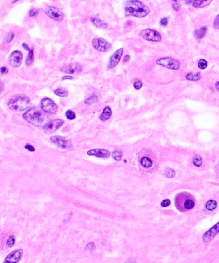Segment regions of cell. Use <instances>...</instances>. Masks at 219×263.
Instances as JSON below:
<instances>
[{
  "mask_svg": "<svg viewBox=\"0 0 219 263\" xmlns=\"http://www.w3.org/2000/svg\"><path fill=\"white\" fill-rule=\"evenodd\" d=\"M125 12L127 16L141 18L149 14L150 9L146 5L140 1L131 0L126 2Z\"/></svg>",
  "mask_w": 219,
  "mask_h": 263,
  "instance_id": "1",
  "label": "cell"
},
{
  "mask_svg": "<svg viewBox=\"0 0 219 263\" xmlns=\"http://www.w3.org/2000/svg\"><path fill=\"white\" fill-rule=\"evenodd\" d=\"M175 205L180 212H187L195 207V198L190 193L181 192L177 194L175 197Z\"/></svg>",
  "mask_w": 219,
  "mask_h": 263,
  "instance_id": "2",
  "label": "cell"
},
{
  "mask_svg": "<svg viewBox=\"0 0 219 263\" xmlns=\"http://www.w3.org/2000/svg\"><path fill=\"white\" fill-rule=\"evenodd\" d=\"M7 106L14 111H23L31 106V101L28 96L24 94H17L8 100Z\"/></svg>",
  "mask_w": 219,
  "mask_h": 263,
  "instance_id": "3",
  "label": "cell"
},
{
  "mask_svg": "<svg viewBox=\"0 0 219 263\" xmlns=\"http://www.w3.org/2000/svg\"><path fill=\"white\" fill-rule=\"evenodd\" d=\"M23 117L29 123L41 127L45 121V115L36 107H32L23 114Z\"/></svg>",
  "mask_w": 219,
  "mask_h": 263,
  "instance_id": "4",
  "label": "cell"
},
{
  "mask_svg": "<svg viewBox=\"0 0 219 263\" xmlns=\"http://www.w3.org/2000/svg\"><path fill=\"white\" fill-rule=\"evenodd\" d=\"M44 11L48 17H49L50 19L55 21L60 22L63 20L64 17L63 11L60 8L53 7V6H47L44 8Z\"/></svg>",
  "mask_w": 219,
  "mask_h": 263,
  "instance_id": "5",
  "label": "cell"
},
{
  "mask_svg": "<svg viewBox=\"0 0 219 263\" xmlns=\"http://www.w3.org/2000/svg\"><path fill=\"white\" fill-rule=\"evenodd\" d=\"M156 64L163 67L173 70H179L180 66V63L177 59L171 57H164L159 59L156 61Z\"/></svg>",
  "mask_w": 219,
  "mask_h": 263,
  "instance_id": "6",
  "label": "cell"
},
{
  "mask_svg": "<svg viewBox=\"0 0 219 263\" xmlns=\"http://www.w3.org/2000/svg\"><path fill=\"white\" fill-rule=\"evenodd\" d=\"M41 107L43 111L51 114H55L58 110L57 104L49 98H44L41 100Z\"/></svg>",
  "mask_w": 219,
  "mask_h": 263,
  "instance_id": "7",
  "label": "cell"
},
{
  "mask_svg": "<svg viewBox=\"0 0 219 263\" xmlns=\"http://www.w3.org/2000/svg\"><path fill=\"white\" fill-rule=\"evenodd\" d=\"M140 36L148 41L159 42L161 41V35L159 33L152 29H145L140 33Z\"/></svg>",
  "mask_w": 219,
  "mask_h": 263,
  "instance_id": "8",
  "label": "cell"
},
{
  "mask_svg": "<svg viewBox=\"0 0 219 263\" xmlns=\"http://www.w3.org/2000/svg\"><path fill=\"white\" fill-rule=\"evenodd\" d=\"M92 46L100 52H106L111 48V44L103 38H94L92 41Z\"/></svg>",
  "mask_w": 219,
  "mask_h": 263,
  "instance_id": "9",
  "label": "cell"
},
{
  "mask_svg": "<svg viewBox=\"0 0 219 263\" xmlns=\"http://www.w3.org/2000/svg\"><path fill=\"white\" fill-rule=\"evenodd\" d=\"M50 141L57 147L61 149H70L72 147V143L68 140L60 136H54L50 137Z\"/></svg>",
  "mask_w": 219,
  "mask_h": 263,
  "instance_id": "10",
  "label": "cell"
},
{
  "mask_svg": "<svg viewBox=\"0 0 219 263\" xmlns=\"http://www.w3.org/2000/svg\"><path fill=\"white\" fill-rule=\"evenodd\" d=\"M64 123V121L63 119H54L48 123H47L43 126V130L46 133L50 134L55 132L59 129Z\"/></svg>",
  "mask_w": 219,
  "mask_h": 263,
  "instance_id": "11",
  "label": "cell"
},
{
  "mask_svg": "<svg viewBox=\"0 0 219 263\" xmlns=\"http://www.w3.org/2000/svg\"><path fill=\"white\" fill-rule=\"evenodd\" d=\"M23 55L21 52L16 50L11 53L9 59V62L12 67L14 68L19 67L22 64Z\"/></svg>",
  "mask_w": 219,
  "mask_h": 263,
  "instance_id": "12",
  "label": "cell"
},
{
  "mask_svg": "<svg viewBox=\"0 0 219 263\" xmlns=\"http://www.w3.org/2000/svg\"><path fill=\"white\" fill-rule=\"evenodd\" d=\"M219 233V222L210 228L202 236V240L205 243L211 242Z\"/></svg>",
  "mask_w": 219,
  "mask_h": 263,
  "instance_id": "13",
  "label": "cell"
},
{
  "mask_svg": "<svg viewBox=\"0 0 219 263\" xmlns=\"http://www.w3.org/2000/svg\"><path fill=\"white\" fill-rule=\"evenodd\" d=\"M123 48H121L117 50L116 52L114 53V54L111 56L110 59H109L107 66L109 69L114 68L116 66L120 61L121 58H122V56L123 55Z\"/></svg>",
  "mask_w": 219,
  "mask_h": 263,
  "instance_id": "14",
  "label": "cell"
},
{
  "mask_svg": "<svg viewBox=\"0 0 219 263\" xmlns=\"http://www.w3.org/2000/svg\"><path fill=\"white\" fill-rule=\"evenodd\" d=\"M23 254L22 249L14 250L8 254L3 263H17L21 259Z\"/></svg>",
  "mask_w": 219,
  "mask_h": 263,
  "instance_id": "15",
  "label": "cell"
},
{
  "mask_svg": "<svg viewBox=\"0 0 219 263\" xmlns=\"http://www.w3.org/2000/svg\"><path fill=\"white\" fill-rule=\"evenodd\" d=\"M61 71H63L64 73L69 74L80 73L82 71V66L79 64H71L62 68Z\"/></svg>",
  "mask_w": 219,
  "mask_h": 263,
  "instance_id": "16",
  "label": "cell"
},
{
  "mask_svg": "<svg viewBox=\"0 0 219 263\" xmlns=\"http://www.w3.org/2000/svg\"><path fill=\"white\" fill-rule=\"evenodd\" d=\"M89 155H93L96 157L107 158L110 156V152L105 149H93L87 152Z\"/></svg>",
  "mask_w": 219,
  "mask_h": 263,
  "instance_id": "17",
  "label": "cell"
},
{
  "mask_svg": "<svg viewBox=\"0 0 219 263\" xmlns=\"http://www.w3.org/2000/svg\"><path fill=\"white\" fill-rule=\"evenodd\" d=\"M112 115V110L109 106H106L103 109V111L100 116V119L102 121H106L111 118Z\"/></svg>",
  "mask_w": 219,
  "mask_h": 263,
  "instance_id": "18",
  "label": "cell"
},
{
  "mask_svg": "<svg viewBox=\"0 0 219 263\" xmlns=\"http://www.w3.org/2000/svg\"><path fill=\"white\" fill-rule=\"evenodd\" d=\"M91 22H92L94 25H95L96 26H97V27H99V28H104V29L107 28L108 27V25H107V23H106L104 21H102L100 19L97 18V17H91Z\"/></svg>",
  "mask_w": 219,
  "mask_h": 263,
  "instance_id": "19",
  "label": "cell"
},
{
  "mask_svg": "<svg viewBox=\"0 0 219 263\" xmlns=\"http://www.w3.org/2000/svg\"><path fill=\"white\" fill-rule=\"evenodd\" d=\"M192 4L195 7H205L211 3L212 1L211 0H195V1H192Z\"/></svg>",
  "mask_w": 219,
  "mask_h": 263,
  "instance_id": "20",
  "label": "cell"
},
{
  "mask_svg": "<svg viewBox=\"0 0 219 263\" xmlns=\"http://www.w3.org/2000/svg\"><path fill=\"white\" fill-rule=\"evenodd\" d=\"M207 30H208V28H207V26H202V27H201L199 29L197 30H195V37H196L197 39H200L203 38L206 34Z\"/></svg>",
  "mask_w": 219,
  "mask_h": 263,
  "instance_id": "21",
  "label": "cell"
},
{
  "mask_svg": "<svg viewBox=\"0 0 219 263\" xmlns=\"http://www.w3.org/2000/svg\"><path fill=\"white\" fill-rule=\"evenodd\" d=\"M140 163L141 166L145 168H150L152 166V161L150 158L147 157H144L140 160Z\"/></svg>",
  "mask_w": 219,
  "mask_h": 263,
  "instance_id": "22",
  "label": "cell"
},
{
  "mask_svg": "<svg viewBox=\"0 0 219 263\" xmlns=\"http://www.w3.org/2000/svg\"><path fill=\"white\" fill-rule=\"evenodd\" d=\"M200 78L201 75L200 72L196 73H189L186 75V78L189 80H191V81H197V80H200Z\"/></svg>",
  "mask_w": 219,
  "mask_h": 263,
  "instance_id": "23",
  "label": "cell"
},
{
  "mask_svg": "<svg viewBox=\"0 0 219 263\" xmlns=\"http://www.w3.org/2000/svg\"><path fill=\"white\" fill-rule=\"evenodd\" d=\"M217 207V203L215 200H209L207 202L206 208L208 211H213Z\"/></svg>",
  "mask_w": 219,
  "mask_h": 263,
  "instance_id": "24",
  "label": "cell"
},
{
  "mask_svg": "<svg viewBox=\"0 0 219 263\" xmlns=\"http://www.w3.org/2000/svg\"><path fill=\"white\" fill-rule=\"evenodd\" d=\"M54 94L60 97H66L68 96V91L65 89L57 88L54 91Z\"/></svg>",
  "mask_w": 219,
  "mask_h": 263,
  "instance_id": "25",
  "label": "cell"
},
{
  "mask_svg": "<svg viewBox=\"0 0 219 263\" xmlns=\"http://www.w3.org/2000/svg\"><path fill=\"white\" fill-rule=\"evenodd\" d=\"M34 50H33V48H32L29 51L28 55L27 56V59H26V65H32L34 62Z\"/></svg>",
  "mask_w": 219,
  "mask_h": 263,
  "instance_id": "26",
  "label": "cell"
},
{
  "mask_svg": "<svg viewBox=\"0 0 219 263\" xmlns=\"http://www.w3.org/2000/svg\"><path fill=\"white\" fill-rule=\"evenodd\" d=\"M193 164L195 166L200 167L202 164V159L200 155H196L193 158Z\"/></svg>",
  "mask_w": 219,
  "mask_h": 263,
  "instance_id": "27",
  "label": "cell"
},
{
  "mask_svg": "<svg viewBox=\"0 0 219 263\" xmlns=\"http://www.w3.org/2000/svg\"><path fill=\"white\" fill-rule=\"evenodd\" d=\"M164 175H165V176L166 177L171 178H173L174 176H175L176 173H175V171H174L173 169L168 168H167V169H165Z\"/></svg>",
  "mask_w": 219,
  "mask_h": 263,
  "instance_id": "28",
  "label": "cell"
},
{
  "mask_svg": "<svg viewBox=\"0 0 219 263\" xmlns=\"http://www.w3.org/2000/svg\"><path fill=\"white\" fill-rule=\"evenodd\" d=\"M112 157L116 161H120L122 157V152L120 150H115L112 154Z\"/></svg>",
  "mask_w": 219,
  "mask_h": 263,
  "instance_id": "29",
  "label": "cell"
},
{
  "mask_svg": "<svg viewBox=\"0 0 219 263\" xmlns=\"http://www.w3.org/2000/svg\"><path fill=\"white\" fill-rule=\"evenodd\" d=\"M14 34L13 32H9L8 34V35L6 36V37L3 40V43H9L10 42L13 40V39L14 37Z\"/></svg>",
  "mask_w": 219,
  "mask_h": 263,
  "instance_id": "30",
  "label": "cell"
},
{
  "mask_svg": "<svg viewBox=\"0 0 219 263\" xmlns=\"http://www.w3.org/2000/svg\"><path fill=\"white\" fill-rule=\"evenodd\" d=\"M66 116L67 119H69V120H73V119H75L76 118L75 113L71 110H67L66 112Z\"/></svg>",
  "mask_w": 219,
  "mask_h": 263,
  "instance_id": "31",
  "label": "cell"
},
{
  "mask_svg": "<svg viewBox=\"0 0 219 263\" xmlns=\"http://www.w3.org/2000/svg\"><path fill=\"white\" fill-rule=\"evenodd\" d=\"M198 65L201 70H205L208 66V62L205 59H200L198 63Z\"/></svg>",
  "mask_w": 219,
  "mask_h": 263,
  "instance_id": "32",
  "label": "cell"
},
{
  "mask_svg": "<svg viewBox=\"0 0 219 263\" xmlns=\"http://www.w3.org/2000/svg\"><path fill=\"white\" fill-rule=\"evenodd\" d=\"M15 242H16V240H15L14 236L13 235H11L7 240V245L8 247H12L15 244Z\"/></svg>",
  "mask_w": 219,
  "mask_h": 263,
  "instance_id": "33",
  "label": "cell"
},
{
  "mask_svg": "<svg viewBox=\"0 0 219 263\" xmlns=\"http://www.w3.org/2000/svg\"><path fill=\"white\" fill-rule=\"evenodd\" d=\"M133 86H134V87L136 89H138H138H140L142 87V86H143V83H142L141 80H138V81H136L135 82H134V83H133Z\"/></svg>",
  "mask_w": 219,
  "mask_h": 263,
  "instance_id": "34",
  "label": "cell"
},
{
  "mask_svg": "<svg viewBox=\"0 0 219 263\" xmlns=\"http://www.w3.org/2000/svg\"><path fill=\"white\" fill-rule=\"evenodd\" d=\"M172 5H173L174 9L176 11L179 10L180 8V3L179 1H172Z\"/></svg>",
  "mask_w": 219,
  "mask_h": 263,
  "instance_id": "35",
  "label": "cell"
},
{
  "mask_svg": "<svg viewBox=\"0 0 219 263\" xmlns=\"http://www.w3.org/2000/svg\"><path fill=\"white\" fill-rule=\"evenodd\" d=\"M171 204V202L169 199H165L163 201H162L161 203V205L162 207H167L168 206H169Z\"/></svg>",
  "mask_w": 219,
  "mask_h": 263,
  "instance_id": "36",
  "label": "cell"
},
{
  "mask_svg": "<svg viewBox=\"0 0 219 263\" xmlns=\"http://www.w3.org/2000/svg\"><path fill=\"white\" fill-rule=\"evenodd\" d=\"M213 26L215 28L219 29V14L217 15L215 18L214 22H213Z\"/></svg>",
  "mask_w": 219,
  "mask_h": 263,
  "instance_id": "37",
  "label": "cell"
},
{
  "mask_svg": "<svg viewBox=\"0 0 219 263\" xmlns=\"http://www.w3.org/2000/svg\"><path fill=\"white\" fill-rule=\"evenodd\" d=\"M38 14V10L35 8H32L29 12V16L30 17H34L35 16H36Z\"/></svg>",
  "mask_w": 219,
  "mask_h": 263,
  "instance_id": "38",
  "label": "cell"
},
{
  "mask_svg": "<svg viewBox=\"0 0 219 263\" xmlns=\"http://www.w3.org/2000/svg\"><path fill=\"white\" fill-rule=\"evenodd\" d=\"M94 249H95V246H94V243H89L86 247H85V249L86 250H91V251H93L94 250Z\"/></svg>",
  "mask_w": 219,
  "mask_h": 263,
  "instance_id": "39",
  "label": "cell"
},
{
  "mask_svg": "<svg viewBox=\"0 0 219 263\" xmlns=\"http://www.w3.org/2000/svg\"><path fill=\"white\" fill-rule=\"evenodd\" d=\"M168 19L167 17H164V18H163L161 20V22H160L161 25L163 26H167L168 25Z\"/></svg>",
  "mask_w": 219,
  "mask_h": 263,
  "instance_id": "40",
  "label": "cell"
},
{
  "mask_svg": "<svg viewBox=\"0 0 219 263\" xmlns=\"http://www.w3.org/2000/svg\"><path fill=\"white\" fill-rule=\"evenodd\" d=\"M25 148L26 149V150H28L30 151H32V152L34 151L35 150L34 146L30 145H29V144L26 145V146H25Z\"/></svg>",
  "mask_w": 219,
  "mask_h": 263,
  "instance_id": "41",
  "label": "cell"
},
{
  "mask_svg": "<svg viewBox=\"0 0 219 263\" xmlns=\"http://www.w3.org/2000/svg\"><path fill=\"white\" fill-rule=\"evenodd\" d=\"M8 72V69L7 67H1V73L2 74H7Z\"/></svg>",
  "mask_w": 219,
  "mask_h": 263,
  "instance_id": "42",
  "label": "cell"
},
{
  "mask_svg": "<svg viewBox=\"0 0 219 263\" xmlns=\"http://www.w3.org/2000/svg\"><path fill=\"white\" fill-rule=\"evenodd\" d=\"M22 46H23V48H25V49L26 50H28V52H29V51H30V50L32 49V48L30 47V46H29L28 45V44H26V43H23Z\"/></svg>",
  "mask_w": 219,
  "mask_h": 263,
  "instance_id": "43",
  "label": "cell"
},
{
  "mask_svg": "<svg viewBox=\"0 0 219 263\" xmlns=\"http://www.w3.org/2000/svg\"><path fill=\"white\" fill-rule=\"evenodd\" d=\"M74 77L71 76H64L63 78H62V80H73Z\"/></svg>",
  "mask_w": 219,
  "mask_h": 263,
  "instance_id": "44",
  "label": "cell"
},
{
  "mask_svg": "<svg viewBox=\"0 0 219 263\" xmlns=\"http://www.w3.org/2000/svg\"><path fill=\"white\" fill-rule=\"evenodd\" d=\"M129 59H130V56L125 55L123 58V62H126L127 61H129Z\"/></svg>",
  "mask_w": 219,
  "mask_h": 263,
  "instance_id": "45",
  "label": "cell"
},
{
  "mask_svg": "<svg viewBox=\"0 0 219 263\" xmlns=\"http://www.w3.org/2000/svg\"><path fill=\"white\" fill-rule=\"evenodd\" d=\"M215 87L217 89V90L219 92V82H216L215 83Z\"/></svg>",
  "mask_w": 219,
  "mask_h": 263,
  "instance_id": "46",
  "label": "cell"
}]
</instances>
